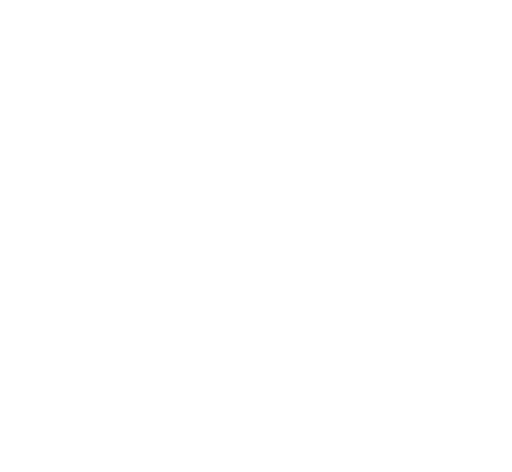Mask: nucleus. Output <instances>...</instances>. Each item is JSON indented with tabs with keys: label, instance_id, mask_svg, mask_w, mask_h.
I'll return each instance as SVG.
<instances>
[]
</instances>
